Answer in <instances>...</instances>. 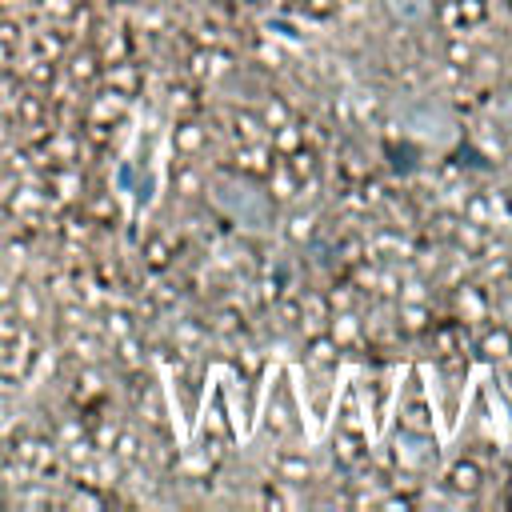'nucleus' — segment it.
Here are the masks:
<instances>
[{"label": "nucleus", "mask_w": 512, "mask_h": 512, "mask_svg": "<svg viewBox=\"0 0 512 512\" xmlns=\"http://www.w3.org/2000/svg\"><path fill=\"white\" fill-rule=\"evenodd\" d=\"M396 124L408 136L424 140V144H448L452 140V128H456L452 124V112L440 100H432V96H412V100L396 104Z\"/></svg>", "instance_id": "obj_1"}, {"label": "nucleus", "mask_w": 512, "mask_h": 512, "mask_svg": "<svg viewBox=\"0 0 512 512\" xmlns=\"http://www.w3.org/2000/svg\"><path fill=\"white\" fill-rule=\"evenodd\" d=\"M236 192H240V196H232L228 180H216V204H220L228 216H236L240 224H248V228H264V220H268L264 196H260L256 188H248V184H236Z\"/></svg>", "instance_id": "obj_2"}, {"label": "nucleus", "mask_w": 512, "mask_h": 512, "mask_svg": "<svg viewBox=\"0 0 512 512\" xmlns=\"http://www.w3.org/2000/svg\"><path fill=\"white\" fill-rule=\"evenodd\" d=\"M384 8L396 16V20H424L432 0H384Z\"/></svg>", "instance_id": "obj_3"}, {"label": "nucleus", "mask_w": 512, "mask_h": 512, "mask_svg": "<svg viewBox=\"0 0 512 512\" xmlns=\"http://www.w3.org/2000/svg\"><path fill=\"white\" fill-rule=\"evenodd\" d=\"M504 320H508V324H512V292H508V296H504Z\"/></svg>", "instance_id": "obj_4"}]
</instances>
